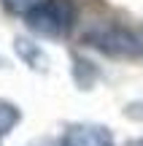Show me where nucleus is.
Listing matches in <instances>:
<instances>
[{
  "label": "nucleus",
  "mask_w": 143,
  "mask_h": 146,
  "mask_svg": "<svg viewBox=\"0 0 143 146\" xmlns=\"http://www.w3.org/2000/svg\"><path fill=\"white\" fill-rule=\"evenodd\" d=\"M81 43L97 49L100 54L113 60H135L143 54L140 49V35L132 33L130 27L116 25V22H97L81 35Z\"/></svg>",
  "instance_id": "obj_1"
},
{
  "label": "nucleus",
  "mask_w": 143,
  "mask_h": 146,
  "mask_svg": "<svg viewBox=\"0 0 143 146\" xmlns=\"http://www.w3.org/2000/svg\"><path fill=\"white\" fill-rule=\"evenodd\" d=\"M30 33L46 41H62L70 35L76 22V8L70 0H43L35 11L24 16Z\"/></svg>",
  "instance_id": "obj_2"
},
{
  "label": "nucleus",
  "mask_w": 143,
  "mask_h": 146,
  "mask_svg": "<svg viewBox=\"0 0 143 146\" xmlns=\"http://www.w3.org/2000/svg\"><path fill=\"white\" fill-rule=\"evenodd\" d=\"M62 146H113V135L103 125H70L62 135Z\"/></svg>",
  "instance_id": "obj_3"
},
{
  "label": "nucleus",
  "mask_w": 143,
  "mask_h": 146,
  "mask_svg": "<svg viewBox=\"0 0 143 146\" xmlns=\"http://www.w3.org/2000/svg\"><path fill=\"white\" fill-rule=\"evenodd\" d=\"M14 52H16V57H19L30 70H35V73H46L49 70V57L41 49V43L19 35V38H14Z\"/></svg>",
  "instance_id": "obj_4"
},
{
  "label": "nucleus",
  "mask_w": 143,
  "mask_h": 146,
  "mask_svg": "<svg viewBox=\"0 0 143 146\" xmlns=\"http://www.w3.org/2000/svg\"><path fill=\"white\" fill-rule=\"evenodd\" d=\"M73 78H76V84L81 89H89L97 81V68L89 60H81L78 54H73Z\"/></svg>",
  "instance_id": "obj_5"
},
{
  "label": "nucleus",
  "mask_w": 143,
  "mask_h": 146,
  "mask_svg": "<svg viewBox=\"0 0 143 146\" xmlns=\"http://www.w3.org/2000/svg\"><path fill=\"white\" fill-rule=\"evenodd\" d=\"M19 119H22V111L16 108L14 103H8V100L0 98V141L19 125Z\"/></svg>",
  "instance_id": "obj_6"
},
{
  "label": "nucleus",
  "mask_w": 143,
  "mask_h": 146,
  "mask_svg": "<svg viewBox=\"0 0 143 146\" xmlns=\"http://www.w3.org/2000/svg\"><path fill=\"white\" fill-rule=\"evenodd\" d=\"M41 3H43V0H3V5L11 11V14H16V16H19V14L27 16L30 11H35Z\"/></svg>",
  "instance_id": "obj_7"
},
{
  "label": "nucleus",
  "mask_w": 143,
  "mask_h": 146,
  "mask_svg": "<svg viewBox=\"0 0 143 146\" xmlns=\"http://www.w3.org/2000/svg\"><path fill=\"white\" fill-rule=\"evenodd\" d=\"M124 114H127L130 119H140V122H143V103H132V106H127V108H124Z\"/></svg>",
  "instance_id": "obj_8"
},
{
  "label": "nucleus",
  "mask_w": 143,
  "mask_h": 146,
  "mask_svg": "<svg viewBox=\"0 0 143 146\" xmlns=\"http://www.w3.org/2000/svg\"><path fill=\"white\" fill-rule=\"evenodd\" d=\"M140 49H143V33H140Z\"/></svg>",
  "instance_id": "obj_9"
}]
</instances>
